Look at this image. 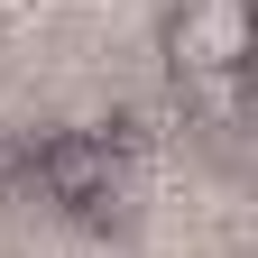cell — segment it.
Returning <instances> with one entry per match:
<instances>
[{
  "mask_svg": "<svg viewBox=\"0 0 258 258\" xmlns=\"http://www.w3.org/2000/svg\"><path fill=\"white\" fill-rule=\"evenodd\" d=\"M19 166H28V157H19V148H10V139H0V175H19Z\"/></svg>",
  "mask_w": 258,
  "mask_h": 258,
  "instance_id": "3",
  "label": "cell"
},
{
  "mask_svg": "<svg viewBox=\"0 0 258 258\" xmlns=\"http://www.w3.org/2000/svg\"><path fill=\"white\" fill-rule=\"evenodd\" d=\"M37 184H46V203L83 212V221H102L111 184H120V157H111L102 129H55V139L37 148Z\"/></svg>",
  "mask_w": 258,
  "mask_h": 258,
  "instance_id": "2",
  "label": "cell"
},
{
  "mask_svg": "<svg viewBox=\"0 0 258 258\" xmlns=\"http://www.w3.org/2000/svg\"><path fill=\"white\" fill-rule=\"evenodd\" d=\"M166 64L203 83H231L249 64V0H184L166 19Z\"/></svg>",
  "mask_w": 258,
  "mask_h": 258,
  "instance_id": "1",
  "label": "cell"
}]
</instances>
